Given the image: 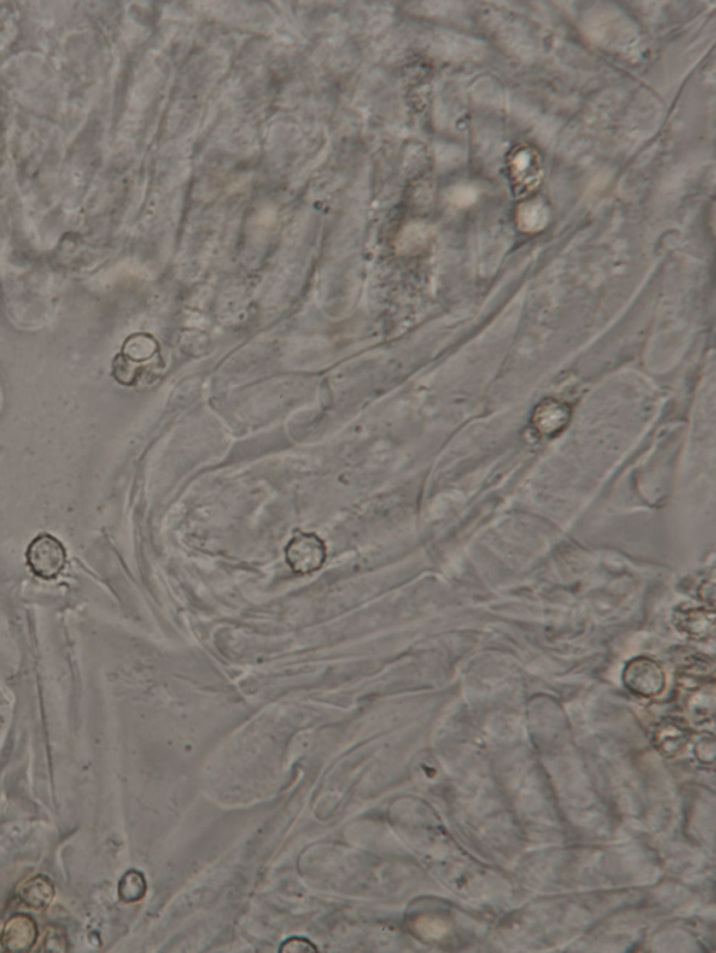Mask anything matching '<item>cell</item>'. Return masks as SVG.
<instances>
[{
	"label": "cell",
	"instance_id": "cell-1",
	"mask_svg": "<svg viewBox=\"0 0 716 953\" xmlns=\"http://www.w3.org/2000/svg\"><path fill=\"white\" fill-rule=\"evenodd\" d=\"M26 562L34 576L41 580L54 581L66 569L68 552L56 536L45 532L35 536L28 545Z\"/></svg>",
	"mask_w": 716,
	"mask_h": 953
},
{
	"label": "cell",
	"instance_id": "cell-2",
	"mask_svg": "<svg viewBox=\"0 0 716 953\" xmlns=\"http://www.w3.org/2000/svg\"><path fill=\"white\" fill-rule=\"evenodd\" d=\"M284 553L290 569L297 574L315 573L324 566L328 555L325 542L318 535L307 532H297L287 543Z\"/></svg>",
	"mask_w": 716,
	"mask_h": 953
},
{
	"label": "cell",
	"instance_id": "cell-3",
	"mask_svg": "<svg viewBox=\"0 0 716 953\" xmlns=\"http://www.w3.org/2000/svg\"><path fill=\"white\" fill-rule=\"evenodd\" d=\"M624 679L628 688L642 696L659 695L665 686L662 668L647 658L631 662L626 668Z\"/></svg>",
	"mask_w": 716,
	"mask_h": 953
},
{
	"label": "cell",
	"instance_id": "cell-4",
	"mask_svg": "<svg viewBox=\"0 0 716 953\" xmlns=\"http://www.w3.org/2000/svg\"><path fill=\"white\" fill-rule=\"evenodd\" d=\"M35 923L28 917L17 916L7 923L3 945L10 951H26L35 942Z\"/></svg>",
	"mask_w": 716,
	"mask_h": 953
},
{
	"label": "cell",
	"instance_id": "cell-5",
	"mask_svg": "<svg viewBox=\"0 0 716 953\" xmlns=\"http://www.w3.org/2000/svg\"><path fill=\"white\" fill-rule=\"evenodd\" d=\"M689 738L690 732L686 725L670 720L669 723L662 724L659 731L656 732V739H658L656 745H658L659 751L668 753V755H675V753L682 751Z\"/></svg>",
	"mask_w": 716,
	"mask_h": 953
}]
</instances>
